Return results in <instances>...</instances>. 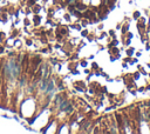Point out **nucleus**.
Masks as SVG:
<instances>
[{
    "mask_svg": "<svg viewBox=\"0 0 150 134\" xmlns=\"http://www.w3.org/2000/svg\"><path fill=\"white\" fill-rule=\"evenodd\" d=\"M0 1H1V0H0Z\"/></svg>",
    "mask_w": 150,
    "mask_h": 134,
    "instance_id": "4468645a",
    "label": "nucleus"
},
{
    "mask_svg": "<svg viewBox=\"0 0 150 134\" xmlns=\"http://www.w3.org/2000/svg\"><path fill=\"white\" fill-rule=\"evenodd\" d=\"M4 51H5L4 47H0V54H2V53H4Z\"/></svg>",
    "mask_w": 150,
    "mask_h": 134,
    "instance_id": "9b49d317",
    "label": "nucleus"
},
{
    "mask_svg": "<svg viewBox=\"0 0 150 134\" xmlns=\"http://www.w3.org/2000/svg\"><path fill=\"white\" fill-rule=\"evenodd\" d=\"M29 24H31V23H29V20H25V26H29Z\"/></svg>",
    "mask_w": 150,
    "mask_h": 134,
    "instance_id": "9d476101",
    "label": "nucleus"
},
{
    "mask_svg": "<svg viewBox=\"0 0 150 134\" xmlns=\"http://www.w3.org/2000/svg\"><path fill=\"white\" fill-rule=\"evenodd\" d=\"M81 35H82V37H88V31H87V30L82 31L81 32Z\"/></svg>",
    "mask_w": 150,
    "mask_h": 134,
    "instance_id": "39448f33",
    "label": "nucleus"
},
{
    "mask_svg": "<svg viewBox=\"0 0 150 134\" xmlns=\"http://www.w3.org/2000/svg\"><path fill=\"white\" fill-rule=\"evenodd\" d=\"M133 52H134V50H133V48H131V50H129V51L127 52L128 55H129V57H130V55H133Z\"/></svg>",
    "mask_w": 150,
    "mask_h": 134,
    "instance_id": "1a4fd4ad",
    "label": "nucleus"
},
{
    "mask_svg": "<svg viewBox=\"0 0 150 134\" xmlns=\"http://www.w3.org/2000/svg\"><path fill=\"white\" fill-rule=\"evenodd\" d=\"M32 8H33V12H34V13H38V12H40V10H41V7H40L39 5H34Z\"/></svg>",
    "mask_w": 150,
    "mask_h": 134,
    "instance_id": "7ed1b4c3",
    "label": "nucleus"
},
{
    "mask_svg": "<svg viewBox=\"0 0 150 134\" xmlns=\"http://www.w3.org/2000/svg\"><path fill=\"white\" fill-rule=\"evenodd\" d=\"M26 45H27V46H31V45H32V40H31V39H29V40L27 39V40H26Z\"/></svg>",
    "mask_w": 150,
    "mask_h": 134,
    "instance_id": "0eeeda50",
    "label": "nucleus"
},
{
    "mask_svg": "<svg viewBox=\"0 0 150 134\" xmlns=\"http://www.w3.org/2000/svg\"><path fill=\"white\" fill-rule=\"evenodd\" d=\"M4 37H5V34H4V33H0V40H1V39H2V38H4Z\"/></svg>",
    "mask_w": 150,
    "mask_h": 134,
    "instance_id": "ddd939ff",
    "label": "nucleus"
},
{
    "mask_svg": "<svg viewBox=\"0 0 150 134\" xmlns=\"http://www.w3.org/2000/svg\"><path fill=\"white\" fill-rule=\"evenodd\" d=\"M134 18H135V19H139V18H140V12H135V13H134Z\"/></svg>",
    "mask_w": 150,
    "mask_h": 134,
    "instance_id": "423d86ee",
    "label": "nucleus"
},
{
    "mask_svg": "<svg viewBox=\"0 0 150 134\" xmlns=\"http://www.w3.org/2000/svg\"><path fill=\"white\" fill-rule=\"evenodd\" d=\"M70 14H65V17H63V19H65L66 20V21H68V23H69V21H70Z\"/></svg>",
    "mask_w": 150,
    "mask_h": 134,
    "instance_id": "20e7f679",
    "label": "nucleus"
},
{
    "mask_svg": "<svg viewBox=\"0 0 150 134\" xmlns=\"http://www.w3.org/2000/svg\"><path fill=\"white\" fill-rule=\"evenodd\" d=\"M4 71L9 78H18L20 75V66L15 60H8Z\"/></svg>",
    "mask_w": 150,
    "mask_h": 134,
    "instance_id": "f257e3e1",
    "label": "nucleus"
},
{
    "mask_svg": "<svg viewBox=\"0 0 150 134\" xmlns=\"http://www.w3.org/2000/svg\"><path fill=\"white\" fill-rule=\"evenodd\" d=\"M81 66H82V67H86V66H87V61H86V60L81 61Z\"/></svg>",
    "mask_w": 150,
    "mask_h": 134,
    "instance_id": "6e6552de",
    "label": "nucleus"
},
{
    "mask_svg": "<svg viewBox=\"0 0 150 134\" xmlns=\"http://www.w3.org/2000/svg\"><path fill=\"white\" fill-rule=\"evenodd\" d=\"M40 20H41V18L35 14V16H34V25H35V26H39V25H40Z\"/></svg>",
    "mask_w": 150,
    "mask_h": 134,
    "instance_id": "f03ea898",
    "label": "nucleus"
},
{
    "mask_svg": "<svg viewBox=\"0 0 150 134\" xmlns=\"http://www.w3.org/2000/svg\"><path fill=\"white\" fill-rule=\"evenodd\" d=\"M93 68H97V64H95V62H93Z\"/></svg>",
    "mask_w": 150,
    "mask_h": 134,
    "instance_id": "f8f14e48",
    "label": "nucleus"
}]
</instances>
